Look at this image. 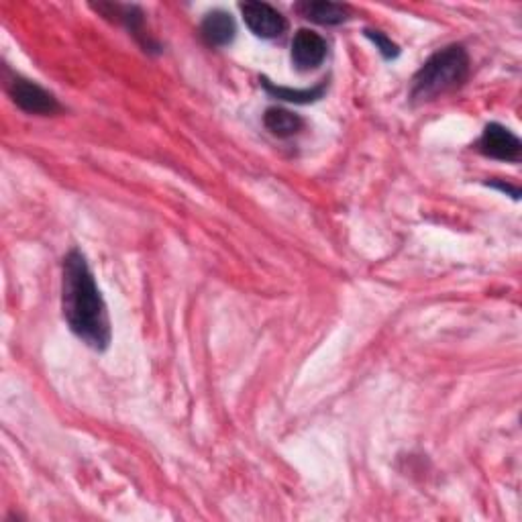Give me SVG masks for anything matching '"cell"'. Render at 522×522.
I'll return each mask as SVG.
<instances>
[{
    "label": "cell",
    "mask_w": 522,
    "mask_h": 522,
    "mask_svg": "<svg viewBox=\"0 0 522 522\" xmlns=\"http://www.w3.org/2000/svg\"><path fill=\"white\" fill-rule=\"evenodd\" d=\"M264 125L272 135H276L280 139H290L304 129V119L292 111L274 107V109L266 111Z\"/></svg>",
    "instance_id": "10"
},
{
    "label": "cell",
    "mask_w": 522,
    "mask_h": 522,
    "mask_svg": "<svg viewBox=\"0 0 522 522\" xmlns=\"http://www.w3.org/2000/svg\"><path fill=\"white\" fill-rule=\"evenodd\" d=\"M96 13H100L104 19L121 23L127 27V31L135 37V41L143 47L147 54H160L162 47L158 41H153L151 35L145 29V17L139 7L135 5H115V3H98L92 5Z\"/></svg>",
    "instance_id": "4"
},
{
    "label": "cell",
    "mask_w": 522,
    "mask_h": 522,
    "mask_svg": "<svg viewBox=\"0 0 522 522\" xmlns=\"http://www.w3.org/2000/svg\"><path fill=\"white\" fill-rule=\"evenodd\" d=\"M200 35L208 47H227L237 35L235 19L221 9L208 13L200 23Z\"/></svg>",
    "instance_id": "8"
},
{
    "label": "cell",
    "mask_w": 522,
    "mask_h": 522,
    "mask_svg": "<svg viewBox=\"0 0 522 522\" xmlns=\"http://www.w3.org/2000/svg\"><path fill=\"white\" fill-rule=\"evenodd\" d=\"M327 51L329 45L323 35L310 29H300L292 39L290 60L298 72H310L317 70L325 62Z\"/></svg>",
    "instance_id": "6"
},
{
    "label": "cell",
    "mask_w": 522,
    "mask_h": 522,
    "mask_svg": "<svg viewBox=\"0 0 522 522\" xmlns=\"http://www.w3.org/2000/svg\"><path fill=\"white\" fill-rule=\"evenodd\" d=\"M296 11L304 19L323 27H335L349 19L347 7L337 3H327V0H304V3L296 5Z\"/></svg>",
    "instance_id": "9"
},
{
    "label": "cell",
    "mask_w": 522,
    "mask_h": 522,
    "mask_svg": "<svg viewBox=\"0 0 522 522\" xmlns=\"http://www.w3.org/2000/svg\"><path fill=\"white\" fill-rule=\"evenodd\" d=\"M259 82H261V86L266 88V92H268L272 98H278V100H284V102H294V104H310V102H315V100L323 98V96H325V90H327V80H323V82L317 84L315 88H306V90H294V88L276 86V84H272L268 78H261Z\"/></svg>",
    "instance_id": "11"
},
{
    "label": "cell",
    "mask_w": 522,
    "mask_h": 522,
    "mask_svg": "<svg viewBox=\"0 0 522 522\" xmlns=\"http://www.w3.org/2000/svg\"><path fill=\"white\" fill-rule=\"evenodd\" d=\"M469 76V56L461 45H449L433 54L414 74L412 102H431L465 84Z\"/></svg>",
    "instance_id": "2"
},
{
    "label": "cell",
    "mask_w": 522,
    "mask_h": 522,
    "mask_svg": "<svg viewBox=\"0 0 522 522\" xmlns=\"http://www.w3.org/2000/svg\"><path fill=\"white\" fill-rule=\"evenodd\" d=\"M478 151L482 155H486V158L516 164L520 160L522 143L510 129H506L498 123H490V125H486V129L478 141Z\"/></svg>",
    "instance_id": "7"
},
{
    "label": "cell",
    "mask_w": 522,
    "mask_h": 522,
    "mask_svg": "<svg viewBox=\"0 0 522 522\" xmlns=\"http://www.w3.org/2000/svg\"><path fill=\"white\" fill-rule=\"evenodd\" d=\"M365 37H368L376 45V49L380 51L384 60H396L400 56V47L390 37H386L384 33L365 29Z\"/></svg>",
    "instance_id": "12"
},
{
    "label": "cell",
    "mask_w": 522,
    "mask_h": 522,
    "mask_svg": "<svg viewBox=\"0 0 522 522\" xmlns=\"http://www.w3.org/2000/svg\"><path fill=\"white\" fill-rule=\"evenodd\" d=\"M239 9L245 19V25L255 37L278 39L288 29L286 17L268 3H241Z\"/></svg>",
    "instance_id": "5"
},
{
    "label": "cell",
    "mask_w": 522,
    "mask_h": 522,
    "mask_svg": "<svg viewBox=\"0 0 522 522\" xmlns=\"http://www.w3.org/2000/svg\"><path fill=\"white\" fill-rule=\"evenodd\" d=\"M488 186H492V188H498V190H502V192H510V196H512V198H516V200H518V196H520V190H518L516 186H510V184H506V182H490Z\"/></svg>",
    "instance_id": "13"
},
{
    "label": "cell",
    "mask_w": 522,
    "mask_h": 522,
    "mask_svg": "<svg viewBox=\"0 0 522 522\" xmlns=\"http://www.w3.org/2000/svg\"><path fill=\"white\" fill-rule=\"evenodd\" d=\"M9 94L15 100L17 107L29 115L49 117V115H58L62 111V104L54 94L21 76H15L9 82Z\"/></svg>",
    "instance_id": "3"
},
{
    "label": "cell",
    "mask_w": 522,
    "mask_h": 522,
    "mask_svg": "<svg viewBox=\"0 0 522 522\" xmlns=\"http://www.w3.org/2000/svg\"><path fill=\"white\" fill-rule=\"evenodd\" d=\"M62 310L72 333L94 351H107L113 339L107 304L80 249L64 257Z\"/></svg>",
    "instance_id": "1"
}]
</instances>
